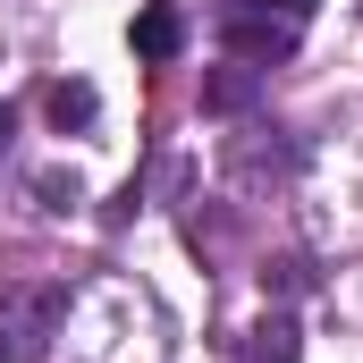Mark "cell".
<instances>
[{"mask_svg": "<svg viewBox=\"0 0 363 363\" xmlns=\"http://www.w3.org/2000/svg\"><path fill=\"white\" fill-rule=\"evenodd\" d=\"M220 43H228V60L271 68V60H287V51L304 43V26L279 17V9H220Z\"/></svg>", "mask_w": 363, "mask_h": 363, "instance_id": "cell-1", "label": "cell"}, {"mask_svg": "<svg viewBox=\"0 0 363 363\" xmlns=\"http://www.w3.org/2000/svg\"><path fill=\"white\" fill-rule=\"evenodd\" d=\"M60 313H68V296H60V287H34V296L17 304V321L0 330V338H9V355H43V347L60 338Z\"/></svg>", "mask_w": 363, "mask_h": 363, "instance_id": "cell-2", "label": "cell"}, {"mask_svg": "<svg viewBox=\"0 0 363 363\" xmlns=\"http://www.w3.org/2000/svg\"><path fill=\"white\" fill-rule=\"evenodd\" d=\"M296 161H304V152H296L279 127H254V135H237V144H228V169H237V178H262V169H271V178H287Z\"/></svg>", "mask_w": 363, "mask_h": 363, "instance_id": "cell-3", "label": "cell"}, {"mask_svg": "<svg viewBox=\"0 0 363 363\" xmlns=\"http://www.w3.org/2000/svg\"><path fill=\"white\" fill-rule=\"evenodd\" d=\"M254 101H262V68H245V60H228V68L203 77V110L211 118H245Z\"/></svg>", "mask_w": 363, "mask_h": 363, "instance_id": "cell-4", "label": "cell"}, {"mask_svg": "<svg viewBox=\"0 0 363 363\" xmlns=\"http://www.w3.org/2000/svg\"><path fill=\"white\" fill-rule=\"evenodd\" d=\"M178 51H186L178 0H144V9H135V60H178Z\"/></svg>", "mask_w": 363, "mask_h": 363, "instance_id": "cell-5", "label": "cell"}, {"mask_svg": "<svg viewBox=\"0 0 363 363\" xmlns=\"http://www.w3.org/2000/svg\"><path fill=\"white\" fill-rule=\"evenodd\" d=\"M245 363H304V330H296V313H262V321L245 330Z\"/></svg>", "mask_w": 363, "mask_h": 363, "instance_id": "cell-6", "label": "cell"}, {"mask_svg": "<svg viewBox=\"0 0 363 363\" xmlns=\"http://www.w3.org/2000/svg\"><path fill=\"white\" fill-rule=\"evenodd\" d=\"M43 118H51L60 135H68V127H93V118H101V93H93L85 77H68V85H51V93H43Z\"/></svg>", "mask_w": 363, "mask_h": 363, "instance_id": "cell-7", "label": "cell"}, {"mask_svg": "<svg viewBox=\"0 0 363 363\" xmlns=\"http://www.w3.org/2000/svg\"><path fill=\"white\" fill-rule=\"evenodd\" d=\"M321 287V262L313 254H271L262 262V296H313Z\"/></svg>", "mask_w": 363, "mask_h": 363, "instance_id": "cell-8", "label": "cell"}, {"mask_svg": "<svg viewBox=\"0 0 363 363\" xmlns=\"http://www.w3.org/2000/svg\"><path fill=\"white\" fill-rule=\"evenodd\" d=\"M34 194H43V211H68V203H85L77 169H34Z\"/></svg>", "mask_w": 363, "mask_h": 363, "instance_id": "cell-9", "label": "cell"}, {"mask_svg": "<svg viewBox=\"0 0 363 363\" xmlns=\"http://www.w3.org/2000/svg\"><path fill=\"white\" fill-rule=\"evenodd\" d=\"M220 9H279V17H296V26H304L321 0H220Z\"/></svg>", "mask_w": 363, "mask_h": 363, "instance_id": "cell-10", "label": "cell"}, {"mask_svg": "<svg viewBox=\"0 0 363 363\" xmlns=\"http://www.w3.org/2000/svg\"><path fill=\"white\" fill-rule=\"evenodd\" d=\"M9 135H17V118H9V110H0V152H9Z\"/></svg>", "mask_w": 363, "mask_h": 363, "instance_id": "cell-11", "label": "cell"}]
</instances>
